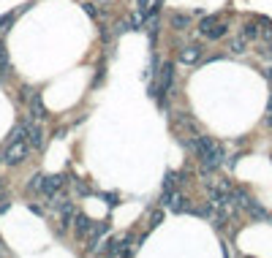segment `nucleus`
<instances>
[{"mask_svg":"<svg viewBox=\"0 0 272 258\" xmlns=\"http://www.w3.org/2000/svg\"><path fill=\"white\" fill-rule=\"evenodd\" d=\"M191 147H194V152L199 155V161H202V166L212 171V169H218L223 163V147L215 142V139H210V136H196L194 142H191Z\"/></svg>","mask_w":272,"mask_h":258,"instance_id":"f257e3e1","label":"nucleus"},{"mask_svg":"<svg viewBox=\"0 0 272 258\" xmlns=\"http://www.w3.org/2000/svg\"><path fill=\"white\" fill-rule=\"evenodd\" d=\"M30 155V144L25 136L19 139H11L9 144H6V152H3V163L6 166H19V163H25Z\"/></svg>","mask_w":272,"mask_h":258,"instance_id":"f03ea898","label":"nucleus"},{"mask_svg":"<svg viewBox=\"0 0 272 258\" xmlns=\"http://www.w3.org/2000/svg\"><path fill=\"white\" fill-rule=\"evenodd\" d=\"M65 185V177L63 174H55V177H41V185H38V193H41L44 198H52L57 196L63 190Z\"/></svg>","mask_w":272,"mask_h":258,"instance_id":"7ed1b4c3","label":"nucleus"},{"mask_svg":"<svg viewBox=\"0 0 272 258\" xmlns=\"http://www.w3.org/2000/svg\"><path fill=\"white\" fill-rule=\"evenodd\" d=\"M25 139H28V144H30V150H41L44 147V131H41V125H38L36 120H25Z\"/></svg>","mask_w":272,"mask_h":258,"instance_id":"20e7f679","label":"nucleus"},{"mask_svg":"<svg viewBox=\"0 0 272 258\" xmlns=\"http://www.w3.org/2000/svg\"><path fill=\"white\" fill-rule=\"evenodd\" d=\"M28 109H30V117L36 122H44L46 120V103H44L41 92H33V95L28 98Z\"/></svg>","mask_w":272,"mask_h":258,"instance_id":"39448f33","label":"nucleus"},{"mask_svg":"<svg viewBox=\"0 0 272 258\" xmlns=\"http://www.w3.org/2000/svg\"><path fill=\"white\" fill-rule=\"evenodd\" d=\"M90 228H93L90 217H87V215H82V212H76V215H74V231H76L79 239H84V236L90 234Z\"/></svg>","mask_w":272,"mask_h":258,"instance_id":"423d86ee","label":"nucleus"},{"mask_svg":"<svg viewBox=\"0 0 272 258\" xmlns=\"http://www.w3.org/2000/svg\"><path fill=\"white\" fill-rule=\"evenodd\" d=\"M199 60H202V49L199 46H185L180 52V63H185V65H196Z\"/></svg>","mask_w":272,"mask_h":258,"instance_id":"0eeeda50","label":"nucleus"},{"mask_svg":"<svg viewBox=\"0 0 272 258\" xmlns=\"http://www.w3.org/2000/svg\"><path fill=\"white\" fill-rule=\"evenodd\" d=\"M226 33H229V28H226V25L221 22V19H218V22L212 25V28H210L207 33H204V36H207L210 41H218V38H223V36H226Z\"/></svg>","mask_w":272,"mask_h":258,"instance_id":"6e6552de","label":"nucleus"},{"mask_svg":"<svg viewBox=\"0 0 272 258\" xmlns=\"http://www.w3.org/2000/svg\"><path fill=\"white\" fill-rule=\"evenodd\" d=\"M9 68H11V60H9V52H6V46L0 44V82H3L6 76H9Z\"/></svg>","mask_w":272,"mask_h":258,"instance_id":"1a4fd4ad","label":"nucleus"},{"mask_svg":"<svg viewBox=\"0 0 272 258\" xmlns=\"http://www.w3.org/2000/svg\"><path fill=\"white\" fill-rule=\"evenodd\" d=\"M229 49L234 52V55H245L248 52V38H242V36H237V38H231V44H229Z\"/></svg>","mask_w":272,"mask_h":258,"instance_id":"9d476101","label":"nucleus"},{"mask_svg":"<svg viewBox=\"0 0 272 258\" xmlns=\"http://www.w3.org/2000/svg\"><path fill=\"white\" fill-rule=\"evenodd\" d=\"M188 22H191V19L185 14H171V28H174V30H185V28H188Z\"/></svg>","mask_w":272,"mask_h":258,"instance_id":"9b49d317","label":"nucleus"},{"mask_svg":"<svg viewBox=\"0 0 272 258\" xmlns=\"http://www.w3.org/2000/svg\"><path fill=\"white\" fill-rule=\"evenodd\" d=\"M74 207H71V201L68 204H65V207H63V217H60V223H63V228H68L71 226V220H74Z\"/></svg>","mask_w":272,"mask_h":258,"instance_id":"f8f14e48","label":"nucleus"},{"mask_svg":"<svg viewBox=\"0 0 272 258\" xmlns=\"http://www.w3.org/2000/svg\"><path fill=\"white\" fill-rule=\"evenodd\" d=\"M242 38H248V41H253V38H258V25H253V22L242 25Z\"/></svg>","mask_w":272,"mask_h":258,"instance_id":"ddd939ff","label":"nucleus"},{"mask_svg":"<svg viewBox=\"0 0 272 258\" xmlns=\"http://www.w3.org/2000/svg\"><path fill=\"white\" fill-rule=\"evenodd\" d=\"M245 209H248V212L253 215V217H258V220H264V217H267V212H264V209L258 207V204L253 201V198H250V201H248V207H245Z\"/></svg>","mask_w":272,"mask_h":258,"instance_id":"4468645a","label":"nucleus"},{"mask_svg":"<svg viewBox=\"0 0 272 258\" xmlns=\"http://www.w3.org/2000/svg\"><path fill=\"white\" fill-rule=\"evenodd\" d=\"M215 22H218V17H204L202 22H199V30H202V33H207V30H210Z\"/></svg>","mask_w":272,"mask_h":258,"instance_id":"2eb2a0df","label":"nucleus"},{"mask_svg":"<svg viewBox=\"0 0 272 258\" xmlns=\"http://www.w3.org/2000/svg\"><path fill=\"white\" fill-rule=\"evenodd\" d=\"M14 17H17L14 11H11V14H6V17H0V30H9V25L14 22Z\"/></svg>","mask_w":272,"mask_h":258,"instance_id":"dca6fc26","label":"nucleus"},{"mask_svg":"<svg viewBox=\"0 0 272 258\" xmlns=\"http://www.w3.org/2000/svg\"><path fill=\"white\" fill-rule=\"evenodd\" d=\"M136 11L142 17H147V11H150V0H136Z\"/></svg>","mask_w":272,"mask_h":258,"instance_id":"f3484780","label":"nucleus"},{"mask_svg":"<svg viewBox=\"0 0 272 258\" xmlns=\"http://www.w3.org/2000/svg\"><path fill=\"white\" fill-rule=\"evenodd\" d=\"M261 25H264V30H261V36L267 38V41H272V22H267V19H261Z\"/></svg>","mask_w":272,"mask_h":258,"instance_id":"a211bd4d","label":"nucleus"},{"mask_svg":"<svg viewBox=\"0 0 272 258\" xmlns=\"http://www.w3.org/2000/svg\"><path fill=\"white\" fill-rule=\"evenodd\" d=\"M38 185H41V174H36V177H33V180L28 182V188H30V190H38Z\"/></svg>","mask_w":272,"mask_h":258,"instance_id":"6ab92c4d","label":"nucleus"},{"mask_svg":"<svg viewBox=\"0 0 272 258\" xmlns=\"http://www.w3.org/2000/svg\"><path fill=\"white\" fill-rule=\"evenodd\" d=\"M82 9H84V14H90V17H96V14H98V11H96V3H84Z\"/></svg>","mask_w":272,"mask_h":258,"instance_id":"aec40b11","label":"nucleus"},{"mask_svg":"<svg viewBox=\"0 0 272 258\" xmlns=\"http://www.w3.org/2000/svg\"><path fill=\"white\" fill-rule=\"evenodd\" d=\"M161 220H163V212H152V217H150V226H158Z\"/></svg>","mask_w":272,"mask_h":258,"instance_id":"412c9836","label":"nucleus"},{"mask_svg":"<svg viewBox=\"0 0 272 258\" xmlns=\"http://www.w3.org/2000/svg\"><path fill=\"white\" fill-rule=\"evenodd\" d=\"M261 55H264V57H272V46H264V49H261Z\"/></svg>","mask_w":272,"mask_h":258,"instance_id":"4be33fe9","label":"nucleus"}]
</instances>
